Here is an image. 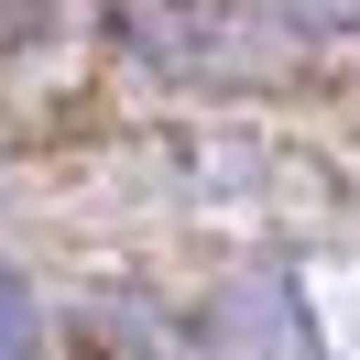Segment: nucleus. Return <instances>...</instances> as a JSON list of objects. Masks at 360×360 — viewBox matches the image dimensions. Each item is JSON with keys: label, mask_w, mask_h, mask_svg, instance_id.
<instances>
[{"label": "nucleus", "mask_w": 360, "mask_h": 360, "mask_svg": "<svg viewBox=\"0 0 360 360\" xmlns=\"http://www.w3.org/2000/svg\"><path fill=\"white\" fill-rule=\"evenodd\" d=\"M22 349H33V295L0 273V360H22Z\"/></svg>", "instance_id": "nucleus-1"}, {"label": "nucleus", "mask_w": 360, "mask_h": 360, "mask_svg": "<svg viewBox=\"0 0 360 360\" xmlns=\"http://www.w3.org/2000/svg\"><path fill=\"white\" fill-rule=\"evenodd\" d=\"M284 22H316V33H328V22H360V0H284Z\"/></svg>", "instance_id": "nucleus-2"}]
</instances>
